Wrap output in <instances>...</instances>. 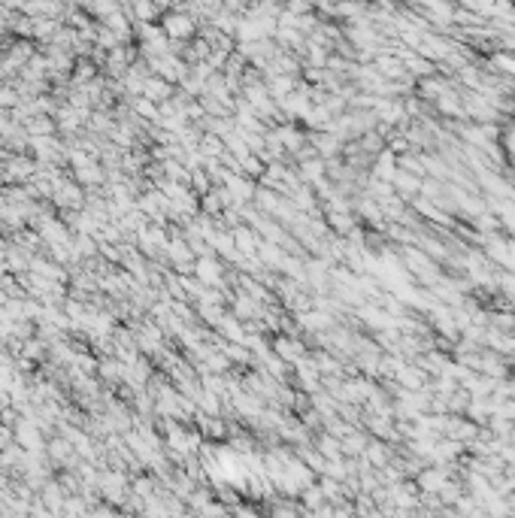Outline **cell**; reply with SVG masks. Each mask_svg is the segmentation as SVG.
Segmentation results:
<instances>
[{
	"label": "cell",
	"instance_id": "obj_1",
	"mask_svg": "<svg viewBox=\"0 0 515 518\" xmlns=\"http://www.w3.org/2000/svg\"><path fill=\"white\" fill-rule=\"evenodd\" d=\"M167 34H173V37L191 34V19H182V15H170V19H167Z\"/></svg>",
	"mask_w": 515,
	"mask_h": 518
},
{
	"label": "cell",
	"instance_id": "obj_2",
	"mask_svg": "<svg viewBox=\"0 0 515 518\" xmlns=\"http://www.w3.org/2000/svg\"><path fill=\"white\" fill-rule=\"evenodd\" d=\"M494 64H497V67L503 70L506 76H512V79H515V58H512V55H506V52L494 55Z\"/></svg>",
	"mask_w": 515,
	"mask_h": 518
}]
</instances>
